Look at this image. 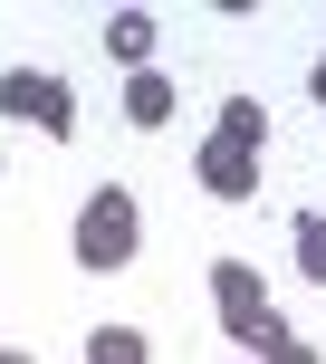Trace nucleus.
Instances as JSON below:
<instances>
[{
    "label": "nucleus",
    "mask_w": 326,
    "mask_h": 364,
    "mask_svg": "<svg viewBox=\"0 0 326 364\" xmlns=\"http://www.w3.org/2000/svg\"><path fill=\"white\" fill-rule=\"evenodd\" d=\"M211 316H221V336H231L240 355H278L288 346V316H278L269 278H259L250 259H221L211 269Z\"/></svg>",
    "instance_id": "1"
},
{
    "label": "nucleus",
    "mask_w": 326,
    "mask_h": 364,
    "mask_svg": "<svg viewBox=\"0 0 326 364\" xmlns=\"http://www.w3.org/2000/svg\"><path fill=\"white\" fill-rule=\"evenodd\" d=\"M135 250H144V211H135V192H125V182H96L87 211H77V269L115 278V269H135Z\"/></svg>",
    "instance_id": "2"
},
{
    "label": "nucleus",
    "mask_w": 326,
    "mask_h": 364,
    "mask_svg": "<svg viewBox=\"0 0 326 364\" xmlns=\"http://www.w3.org/2000/svg\"><path fill=\"white\" fill-rule=\"evenodd\" d=\"M0 115H10V125L58 134V144L87 125V115H77V87H68V77H48V68H10V77H0Z\"/></svg>",
    "instance_id": "3"
},
{
    "label": "nucleus",
    "mask_w": 326,
    "mask_h": 364,
    "mask_svg": "<svg viewBox=\"0 0 326 364\" xmlns=\"http://www.w3.org/2000/svg\"><path fill=\"white\" fill-rule=\"evenodd\" d=\"M201 192H211V201H231V211H240V201H259V154H231V144H201Z\"/></svg>",
    "instance_id": "4"
},
{
    "label": "nucleus",
    "mask_w": 326,
    "mask_h": 364,
    "mask_svg": "<svg viewBox=\"0 0 326 364\" xmlns=\"http://www.w3.org/2000/svg\"><path fill=\"white\" fill-rule=\"evenodd\" d=\"M173 106H182L173 77H154V68L125 77V125H135V134H163V125H173Z\"/></svg>",
    "instance_id": "5"
},
{
    "label": "nucleus",
    "mask_w": 326,
    "mask_h": 364,
    "mask_svg": "<svg viewBox=\"0 0 326 364\" xmlns=\"http://www.w3.org/2000/svg\"><path fill=\"white\" fill-rule=\"evenodd\" d=\"M211 144L259 154V144H269V106H259V96H221V115H211Z\"/></svg>",
    "instance_id": "6"
},
{
    "label": "nucleus",
    "mask_w": 326,
    "mask_h": 364,
    "mask_svg": "<svg viewBox=\"0 0 326 364\" xmlns=\"http://www.w3.org/2000/svg\"><path fill=\"white\" fill-rule=\"evenodd\" d=\"M106 58H125V77L154 58V10H115L106 19Z\"/></svg>",
    "instance_id": "7"
},
{
    "label": "nucleus",
    "mask_w": 326,
    "mask_h": 364,
    "mask_svg": "<svg viewBox=\"0 0 326 364\" xmlns=\"http://www.w3.org/2000/svg\"><path fill=\"white\" fill-rule=\"evenodd\" d=\"M154 346H144V336H135V326H96L87 336V364H144Z\"/></svg>",
    "instance_id": "8"
},
{
    "label": "nucleus",
    "mask_w": 326,
    "mask_h": 364,
    "mask_svg": "<svg viewBox=\"0 0 326 364\" xmlns=\"http://www.w3.org/2000/svg\"><path fill=\"white\" fill-rule=\"evenodd\" d=\"M288 240H298V269L326 288V211H298V230H288Z\"/></svg>",
    "instance_id": "9"
},
{
    "label": "nucleus",
    "mask_w": 326,
    "mask_h": 364,
    "mask_svg": "<svg viewBox=\"0 0 326 364\" xmlns=\"http://www.w3.org/2000/svg\"><path fill=\"white\" fill-rule=\"evenodd\" d=\"M250 364H317V346H298V336H288L278 355H250Z\"/></svg>",
    "instance_id": "10"
},
{
    "label": "nucleus",
    "mask_w": 326,
    "mask_h": 364,
    "mask_svg": "<svg viewBox=\"0 0 326 364\" xmlns=\"http://www.w3.org/2000/svg\"><path fill=\"white\" fill-rule=\"evenodd\" d=\"M307 96H317V106H326V58H317V68H307Z\"/></svg>",
    "instance_id": "11"
},
{
    "label": "nucleus",
    "mask_w": 326,
    "mask_h": 364,
    "mask_svg": "<svg viewBox=\"0 0 326 364\" xmlns=\"http://www.w3.org/2000/svg\"><path fill=\"white\" fill-rule=\"evenodd\" d=\"M0 364H29V355H19V346H0Z\"/></svg>",
    "instance_id": "12"
}]
</instances>
